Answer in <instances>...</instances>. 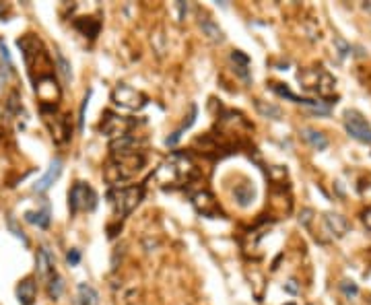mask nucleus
<instances>
[{"label": "nucleus", "mask_w": 371, "mask_h": 305, "mask_svg": "<svg viewBox=\"0 0 371 305\" xmlns=\"http://www.w3.org/2000/svg\"><path fill=\"white\" fill-rule=\"evenodd\" d=\"M56 58H58V64H60V72H62V76H64V81H71V71H68V64H66V60L60 56V54H56Z\"/></svg>", "instance_id": "24"}, {"label": "nucleus", "mask_w": 371, "mask_h": 305, "mask_svg": "<svg viewBox=\"0 0 371 305\" xmlns=\"http://www.w3.org/2000/svg\"><path fill=\"white\" fill-rule=\"evenodd\" d=\"M363 221H365V225H367V229H371V208L365 213V216H363Z\"/></svg>", "instance_id": "30"}, {"label": "nucleus", "mask_w": 371, "mask_h": 305, "mask_svg": "<svg viewBox=\"0 0 371 305\" xmlns=\"http://www.w3.org/2000/svg\"><path fill=\"white\" fill-rule=\"evenodd\" d=\"M324 221H326V227L330 229V233L336 235V237H342V235L349 231V223H347V219H344L342 215L328 213V215L324 216Z\"/></svg>", "instance_id": "13"}, {"label": "nucleus", "mask_w": 371, "mask_h": 305, "mask_svg": "<svg viewBox=\"0 0 371 305\" xmlns=\"http://www.w3.org/2000/svg\"><path fill=\"white\" fill-rule=\"evenodd\" d=\"M66 260H68V264H71V266H76V264H79V260H81V251L79 250H71L66 254Z\"/></svg>", "instance_id": "25"}, {"label": "nucleus", "mask_w": 371, "mask_h": 305, "mask_svg": "<svg viewBox=\"0 0 371 305\" xmlns=\"http://www.w3.org/2000/svg\"><path fill=\"white\" fill-rule=\"evenodd\" d=\"M284 289H287L289 293H297L299 289H297V285H295V281H289L287 285H284Z\"/></svg>", "instance_id": "29"}, {"label": "nucleus", "mask_w": 371, "mask_h": 305, "mask_svg": "<svg viewBox=\"0 0 371 305\" xmlns=\"http://www.w3.org/2000/svg\"><path fill=\"white\" fill-rule=\"evenodd\" d=\"M35 93H37V97L41 101V108H44V109L48 108V103H50V106H54V103L60 99V87L56 83L54 74L39 76L37 83H35Z\"/></svg>", "instance_id": "7"}, {"label": "nucleus", "mask_w": 371, "mask_h": 305, "mask_svg": "<svg viewBox=\"0 0 371 305\" xmlns=\"http://www.w3.org/2000/svg\"><path fill=\"white\" fill-rule=\"evenodd\" d=\"M79 301L81 305H99V295L91 285H79Z\"/></svg>", "instance_id": "17"}, {"label": "nucleus", "mask_w": 371, "mask_h": 305, "mask_svg": "<svg viewBox=\"0 0 371 305\" xmlns=\"http://www.w3.org/2000/svg\"><path fill=\"white\" fill-rule=\"evenodd\" d=\"M136 122L134 120H128V118H120V116H114V114H107L106 118H103L101 122V132L111 136L116 141V138H122L126 134H130V130L134 128Z\"/></svg>", "instance_id": "6"}, {"label": "nucleus", "mask_w": 371, "mask_h": 305, "mask_svg": "<svg viewBox=\"0 0 371 305\" xmlns=\"http://www.w3.org/2000/svg\"><path fill=\"white\" fill-rule=\"evenodd\" d=\"M196 114H198V111H196V106H192V108H190V118H188V120L184 122V124L179 126V128L176 130V132L171 134V136L167 138V141H165V144H167V146H174V144H177V141H179V138H182V134H184V130H188L190 126L194 124V120H196Z\"/></svg>", "instance_id": "18"}, {"label": "nucleus", "mask_w": 371, "mask_h": 305, "mask_svg": "<svg viewBox=\"0 0 371 305\" xmlns=\"http://www.w3.org/2000/svg\"><path fill=\"white\" fill-rule=\"evenodd\" d=\"M0 56H2V60L6 62V68H13V62H11V56H8V50L4 46V41L0 39Z\"/></svg>", "instance_id": "26"}, {"label": "nucleus", "mask_w": 371, "mask_h": 305, "mask_svg": "<svg viewBox=\"0 0 371 305\" xmlns=\"http://www.w3.org/2000/svg\"><path fill=\"white\" fill-rule=\"evenodd\" d=\"M62 289H64V283H62V278L58 276V272L54 274L48 281V295H50V299H60V295H62Z\"/></svg>", "instance_id": "21"}, {"label": "nucleus", "mask_w": 371, "mask_h": 305, "mask_svg": "<svg viewBox=\"0 0 371 305\" xmlns=\"http://www.w3.org/2000/svg\"><path fill=\"white\" fill-rule=\"evenodd\" d=\"M233 198L237 200V204L239 206H249L254 202V198H256V190L254 186L249 184V181H241V184H237L235 188H233Z\"/></svg>", "instance_id": "12"}, {"label": "nucleus", "mask_w": 371, "mask_h": 305, "mask_svg": "<svg viewBox=\"0 0 371 305\" xmlns=\"http://www.w3.org/2000/svg\"><path fill=\"white\" fill-rule=\"evenodd\" d=\"M256 109L260 111L264 118H274V120L281 118V109L277 106H270V103H264L260 99H256Z\"/></svg>", "instance_id": "22"}, {"label": "nucleus", "mask_w": 371, "mask_h": 305, "mask_svg": "<svg viewBox=\"0 0 371 305\" xmlns=\"http://www.w3.org/2000/svg\"><path fill=\"white\" fill-rule=\"evenodd\" d=\"M25 221L31 223V225H37V227H41V229H46L50 225V206L44 204V208L37 211V213H33V211L25 213Z\"/></svg>", "instance_id": "15"}, {"label": "nucleus", "mask_w": 371, "mask_h": 305, "mask_svg": "<svg viewBox=\"0 0 371 305\" xmlns=\"http://www.w3.org/2000/svg\"><path fill=\"white\" fill-rule=\"evenodd\" d=\"M37 297V283L33 281L31 276L23 278V281L17 285V299L21 305H33Z\"/></svg>", "instance_id": "9"}, {"label": "nucleus", "mask_w": 371, "mask_h": 305, "mask_svg": "<svg viewBox=\"0 0 371 305\" xmlns=\"http://www.w3.org/2000/svg\"><path fill=\"white\" fill-rule=\"evenodd\" d=\"M111 99H114L116 106L124 109H132V111L146 106V95H142L141 91H136L128 85H118L114 93H111Z\"/></svg>", "instance_id": "4"}, {"label": "nucleus", "mask_w": 371, "mask_h": 305, "mask_svg": "<svg viewBox=\"0 0 371 305\" xmlns=\"http://www.w3.org/2000/svg\"><path fill=\"white\" fill-rule=\"evenodd\" d=\"M336 46L340 48V56H347L349 52H351V46H347V43H344L340 37H336Z\"/></svg>", "instance_id": "28"}, {"label": "nucleus", "mask_w": 371, "mask_h": 305, "mask_svg": "<svg viewBox=\"0 0 371 305\" xmlns=\"http://www.w3.org/2000/svg\"><path fill=\"white\" fill-rule=\"evenodd\" d=\"M95 206H97V194H95V190L87 184H83V181H76V184L71 188V192H68V208H71V213L76 215L81 211H95Z\"/></svg>", "instance_id": "3"}, {"label": "nucleus", "mask_w": 371, "mask_h": 305, "mask_svg": "<svg viewBox=\"0 0 371 305\" xmlns=\"http://www.w3.org/2000/svg\"><path fill=\"white\" fill-rule=\"evenodd\" d=\"M89 95H91V93H87V97L83 99V106H81V114H79V128H81V130H83V124H85V108H87Z\"/></svg>", "instance_id": "27"}, {"label": "nucleus", "mask_w": 371, "mask_h": 305, "mask_svg": "<svg viewBox=\"0 0 371 305\" xmlns=\"http://www.w3.org/2000/svg\"><path fill=\"white\" fill-rule=\"evenodd\" d=\"M303 138L314 146V149H318V151H324L326 146H328V141H326V136L322 134V132H316V130H303Z\"/></svg>", "instance_id": "19"}, {"label": "nucleus", "mask_w": 371, "mask_h": 305, "mask_svg": "<svg viewBox=\"0 0 371 305\" xmlns=\"http://www.w3.org/2000/svg\"><path fill=\"white\" fill-rule=\"evenodd\" d=\"M200 27H202V31H204V36L209 37L211 41H214V43H221V41H223V31H221V27H219V25L214 23L212 19H209V17L200 19Z\"/></svg>", "instance_id": "16"}, {"label": "nucleus", "mask_w": 371, "mask_h": 305, "mask_svg": "<svg viewBox=\"0 0 371 305\" xmlns=\"http://www.w3.org/2000/svg\"><path fill=\"white\" fill-rule=\"evenodd\" d=\"M60 173H62V161L54 159V161H52V165H50V169L46 171V176L41 178L35 186H33V190H35V192H48L52 188V184H54V181L60 178Z\"/></svg>", "instance_id": "11"}, {"label": "nucleus", "mask_w": 371, "mask_h": 305, "mask_svg": "<svg viewBox=\"0 0 371 305\" xmlns=\"http://www.w3.org/2000/svg\"><path fill=\"white\" fill-rule=\"evenodd\" d=\"M37 270H39V276L50 281L52 276L56 274V262H54V256L50 254L48 248H41L37 251Z\"/></svg>", "instance_id": "10"}, {"label": "nucleus", "mask_w": 371, "mask_h": 305, "mask_svg": "<svg viewBox=\"0 0 371 305\" xmlns=\"http://www.w3.org/2000/svg\"><path fill=\"white\" fill-rule=\"evenodd\" d=\"M231 60L235 62V71L246 78V81H249V72H247V66H249V58L246 54H241V52H233L231 54Z\"/></svg>", "instance_id": "20"}, {"label": "nucleus", "mask_w": 371, "mask_h": 305, "mask_svg": "<svg viewBox=\"0 0 371 305\" xmlns=\"http://www.w3.org/2000/svg\"><path fill=\"white\" fill-rule=\"evenodd\" d=\"M344 128H347V132L357 138V141L361 143H371V128L367 124V120L359 114V111L355 109H349L347 114H344Z\"/></svg>", "instance_id": "5"}, {"label": "nucleus", "mask_w": 371, "mask_h": 305, "mask_svg": "<svg viewBox=\"0 0 371 305\" xmlns=\"http://www.w3.org/2000/svg\"><path fill=\"white\" fill-rule=\"evenodd\" d=\"M192 202L196 206L198 213H202L204 216H217L219 215V204L217 200L212 198V194L209 192H198V194L192 196Z\"/></svg>", "instance_id": "8"}, {"label": "nucleus", "mask_w": 371, "mask_h": 305, "mask_svg": "<svg viewBox=\"0 0 371 305\" xmlns=\"http://www.w3.org/2000/svg\"><path fill=\"white\" fill-rule=\"evenodd\" d=\"M192 173V163L186 155L176 153L169 161H165L161 167L153 173V179L157 181L159 186L167 188V186H176L182 179H188V176Z\"/></svg>", "instance_id": "1"}, {"label": "nucleus", "mask_w": 371, "mask_h": 305, "mask_svg": "<svg viewBox=\"0 0 371 305\" xmlns=\"http://www.w3.org/2000/svg\"><path fill=\"white\" fill-rule=\"evenodd\" d=\"M334 87H336V81L328 74V72H318V83H316V91L320 93V97H330L334 93Z\"/></svg>", "instance_id": "14"}, {"label": "nucleus", "mask_w": 371, "mask_h": 305, "mask_svg": "<svg viewBox=\"0 0 371 305\" xmlns=\"http://www.w3.org/2000/svg\"><path fill=\"white\" fill-rule=\"evenodd\" d=\"M107 196H109V202L116 208V216L118 219H124L126 215H130L141 204V200L144 196V188L142 186H124V188L111 190Z\"/></svg>", "instance_id": "2"}, {"label": "nucleus", "mask_w": 371, "mask_h": 305, "mask_svg": "<svg viewBox=\"0 0 371 305\" xmlns=\"http://www.w3.org/2000/svg\"><path fill=\"white\" fill-rule=\"evenodd\" d=\"M287 305H295V303H287Z\"/></svg>", "instance_id": "31"}, {"label": "nucleus", "mask_w": 371, "mask_h": 305, "mask_svg": "<svg viewBox=\"0 0 371 305\" xmlns=\"http://www.w3.org/2000/svg\"><path fill=\"white\" fill-rule=\"evenodd\" d=\"M340 289L344 291V295H347V297H355V295L359 293L357 285L353 283V281H342V283H340Z\"/></svg>", "instance_id": "23"}]
</instances>
